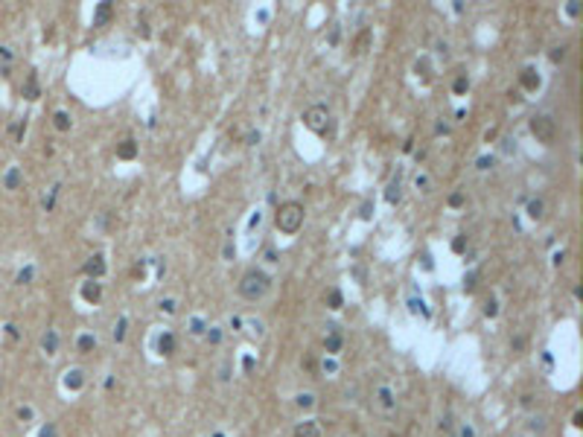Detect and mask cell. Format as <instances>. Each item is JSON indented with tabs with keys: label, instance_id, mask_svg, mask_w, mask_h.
<instances>
[{
	"label": "cell",
	"instance_id": "cell-40",
	"mask_svg": "<svg viewBox=\"0 0 583 437\" xmlns=\"http://www.w3.org/2000/svg\"><path fill=\"white\" fill-rule=\"evenodd\" d=\"M137 35H140V38H149V23H146V20L137 23Z\"/></svg>",
	"mask_w": 583,
	"mask_h": 437
},
{
	"label": "cell",
	"instance_id": "cell-1",
	"mask_svg": "<svg viewBox=\"0 0 583 437\" xmlns=\"http://www.w3.org/2000/svg\"><path fill=\"white\" fill-rule=\"evenodd\" d=\"M269 289H272V280H269V274L260 271V268H248V271L242 274V280H239V295L248 297V300H260Z\"/></svg>",
	"mask_w": 583,
	"mask_h": 437
},
{
	"label": "cell",
	"instance_id": "cell-2",
	"mask_svg": "<svg viewBox=\"0 0 583 437\" xmlns=\"http://www.w3.org/2000/svg\"><path fill=\"white\" fill-rule=\"evenodd\" d=\"M274 225H277V230H283V233H297L300 225H303V204H297V201L280 204L277 213H274Z\"/></svg>",
	"mask_w": 583,
	"mask_h": 437
},
{
	"label": "cell",
	"instance_id": "cell-19",
	"mask_svg": "<svg viewBox=\"0 0 583 437\" xmlns=\"http://www.w3.org/2000/svg\"><path fill=\"white\" fill-rule=\"evenodd\" d=\"M329 330H332V332H329V335H327V341H324V347H327V353H338V350H341V335H338V332H335V327H329Z\"/></svg>",
	"mask_w": 583,
	"mask_h": 437
},
{
	"label": "cell",
	"instance_id": "cell-42",
	"mask_svg": "<svg viewBox=\"0 0 583 437\" xmlns=\"http://www.w3.org/2000/svg\"><path fill=\"white\" fill-rule=\"evenodd\" d=\"M190 327H193V332H196V335H201V332H204V324H201L199 318H193V324H190Z\"/></svg>",
	"mask_w": 583,
	"mask_h": 437
},
{
	"label": "cell",
	"instance_id": "cell-13",
	"mask_svg": "<svg viewBox=\"0 0 583 437\" xmlns=\"http://www.w3.org/2000/svg\"><path fill=\"white\" fill-rule=\"evenodd\" d=\"M294 437H321V429H318L315 420H306V423H300L294 429Z\"/></svg>",
	"mask_w": 583,
	"mask_h": 437
},
{
	"label": "cell",
	"instance_id": "cell-17",
	"mask_svg": "<svg viewBox=\"0 0 583 437\" xmlns=\"http://www.w3.org/2000/svg\"><path fill=\"white\" fill-rule=\"evenodd\" d=\"M53 125H55L58 131H70V114H67V111H55V114H53Z\"/></svg>",
	"mask_w": 583,
	"mask_h": 437
},
{
	"label": "cell",
	"instance_id": "cell-32",
	"mask_svg": "<svg viewBox=\"0 0 583 437\" xmlns=\"http://www.w3.org/2000/svg\"><path fill=\"white\" fill-rule=\"evenodd\" d=\"M315 405V397L312 394H300L297 397V408H312Z\"/></svg>",
	"mask_w": 583,
	"mask_h": 437
},
{
	"label": "cell",
	"instance_id": "cell-37",
	"mask_svg": "<svg viewBox=\"0 0 583 437\" xmlns=\"http://www.w3.org/2000/svg\"><path fill=\"white\" fill-rule=\"evenodd\" d=\"M566 12H569L572 17H578V15H581V3H578V0H572V3L566 6Z\"/></svg>",
	"mask_w": 583,
	"mask_h": 437
},
{
	"label": "cell",
	"instance_id": "cell-24",
	"mask_svg": "<svg viewBox=\"0 0 583 437\" xmlns=\"http://www.w3.org/2000/svg\"><path fill=\"white\" fill-rule=\"evenodd\" d=\"M367 44H370V32L364 29V32H362V35L356 38V47H353V52H356V55H362V52L367 50Z\"/></svg>",
	"mask_w": 583,
	"mask_h": 437
},
{
	"label": "cell",
	"instance_id": "cell-15",
	"mask_svg": "<svg viewBox=\"0 0 583 437\" xmlns=\"http://www.w3.org/2000/svg\"><path fill=\"white\" fill-rule=\"evenodd\" d=\"M41 347H44V353H50V356H53V353L58 350V332H55V330H47V332H44V338H41Z\"/></svg>",
	"mask_w": 583,
	"mask_h": 437
},
{
	"label": "cell",
	"instance_id": "cell-22",
	"mask_svg": "<svg viewBox=\"0 0 583 437\" xmlns=\"http://www.w3.org/2000/svg\"><path fill=\"white\" fill-rule=\"evenodd\" d=\"M93 347H96V335H91V332L79 335V353H91Z\"/></svg>",
	"mask_w": 583,
	"mask_h": 437
},
{
	"label": "cell",
	"instance_id": "cell-39",
	"mask_svg": "<svg viewBox=\"0 0 583 437\" xmlns=\"http://www.w3.org/2000/svg\"><path fill=\"white\" fill-rule=\"evenodd\" d=\"M41 437H58V432H55V426H53V423H47V426L41 429Z\"/></svg>",
	"mask_w": 583,
	"mask_h": 437
},
{
	"label": "cell",
	"instance_id": "cell-31",
	"mask_svg": "<svg viewBox=\"0 0 583 437\" xmlns=\"http://www.w3.org/2000/svg\"><path fill=\"white\" fill-rule=\"evenodd\" d=\"M464 204H467V195H464V192H461V190H458V192H452V195H449V207H464Z\"/></svg>",
	"mask_w": 583,
	"mask_h": 437
},
{
	"label": "cell",
	"instance_id": "cell-38",
	"mask_svg": "<svg viewBox=\"0 0 583 437\" xmlns=\"http://www.w3.org/2000/svg\"><path fill=\"white\" fill-rule=\"evenodd\" d=\"M373 216V201H364L362 204V219H370Z\"/></svg>",
	"mask_w": 583,
	"mask_h": 437
},
{
	"label": "cell",
	"instance_id": "cell-30",
	"mask_svg": "<svg viewBox=\"0 0 583 437\" xmlns=\"http://www.w3.org/2000/svg\"><path fill=\"white\" fill-rule=\"evenodd\" d=\"M414 70H417V76H420V73H423V79H426V82H429V79H432V73H429V61H426V58H420V61H417V64H414Z\"/></svg>",
	"mask_w": 583,
	"mask_h": 437
},
{
	"label": "cell",
	"instance_id": "cell-29",
	"mask_svg": "<svg viewBox=\"0 0 583 437\" xmlns=\"http://www.w3.org/2000/svg\"><path fill=\"white\" fill-rule=\"evenodd\" d=\"M126 327H128V321H126V318H120V321H117V327H114V341H123V338H126Z\"/></svg>",
	"mask_w": 583,
	"mask_h": 437
},
{
	"label": "cell",
	"instance_id": "cell-4",
	"mask_svg": "<svg viewBox=\"0 0 583 437\" xmlns=\"http://www.w3.org/2000/svg\"><path fill=\"white\" fill-rule=\"evenodd\" d=\"M531 134L540 140V143H554L557 137V122L548 117V114H537L531 117Z\"/></svg>",
	"mask_w": 583,
	"mask_h": 437
},
{
	"label": "cell",
	"instance_id": "cell-36",
	"mask_svg": "<svg viewBox=\"0 0 583 437\" xmlns=\"http://www.w3.org/2000/svg\"><path fill=\"white\" fill-rule=\"evenodd\" d=\"M475 280H478L475 274H467L464 277V292H475Z\"/></svg>",
	"mask_w": 583,
	"mask_h": 437
},
{
	"label": "cell",
	"instance_id": "cell-35",
	"mask_svg": "<svg viewBox=\"0 0 583 437\" xmlns=\"http://www.w3.org/2000/svg\"><path fill=\"white\" fill-rule=\"evenodd\" d=\"M563 58H566V47H554V50H551V61L557 64V61H563Z\"/></svg>",
	"mask_w": 583,
	"mask_h": 437
},
{
	"label": "cell",
	"instance_id": "cell-45",
	"mask_svg": "<svg viewBox=\"0 0 583 437\" xmlns=\"http://www.w3.org/2000/svg\"><path fill=\"white\" fill-rule=\"evenodd\" d=\"M18 417H20V420H29V417H32V408H18Z\"/></svg>",
	"mask_w": 583,
	"mask_h": 437
},
{
	"label": "cell",
	"instance_id": "cell-20",
	"mask_svg": "<svg viewBox=\"0 0 583 437\" xmlns=\"http://www.w3.org/2000/svg\"><path fill=\"white\" fill-rule=\"evenodd\" d=\"M385 198H388L391 204H397V201L402 198V187H400V181H391V184H388V192H385Z\"/></svg>",
	"mask_w": 583,
	"mask_h": 437
},
{
	"label": "cell",
	"instance_id": "cell-27",
	"mask_svg": "<svg viewBox=\"0 0 583 437\" xmlns=\"http://www.w3.org/2000/svg\"><path fill=\"white\" fill-rule=\"evenodd\" d=\"M452 251H455V254H464V251H467V233H458V236L452 239Z\"/></svg>",
	"mask_w": 583,
	"mask_h": 437
},
{
	"label": "cell",
	"instance_id": "cell-46",
	"mask_svg": "<svg viewBox=\"0 0 583 437\" xmlns=\"http://www.w3.org/2000/svg\"><path fill=\"white\" fill-rule=\"evenodd\" d=\"M572 420H575V426H578V429L583 426V414H581V411H575V417H572Z\"/></svg>",
	"mask_w": 583,
	"mask_h": 437
},
{
	"label": "cell",
	"instance_id": "cell-9",
	"mask_svg": "<svg viewBox=\"0 0 583 437\" xmlns=\"http://www.w3.org/2000/svg\"><path fill=\"white\" fill-rule=\"evenodd\" d=\"M117 157H120V160H134V157H137V143H134L131 137L123 140V143L117 146Z\"/></svg>",
	"mask_w": 583,
	"mask_h": 437
},
{
	"label": "cell",
	"instance_id": "cell-33",
	"mask_svg": "<svg viewBox=\"0 0 583 437\" xmlns=\"http://www.w3.org/2000/svg\"><path fill=\"white\" fill-rule=\"evenodd\" d=\"M493 163H496L493 155H481V157H478V169H493Z\"/></svg>",
	"mask_w": 583,
	"mask_h": 437
},
{
	"label": "cell",
	"instance_id": "cell-6",
	"mask_svg": "<svg viewBox=\"0 0 583 437\" xmlns=\"http://www.w3.org/2000/svg\"><path fill=\"white\" fill-rule=\"evenodd\" d=\"M519 82H522L525 90H540V85H543V79H540V73H537L534 67H525V70L519 73Z\"/></svg>",
	"mask_w": 583,
	"mask_h": 437
},
{
	"label": "cell",
	"instance_id": "cell-11",
	"mask_svg": "<svg viewBox=\"0 0 583 437\" xmlns=\"http://www.w3.org/2000/svg\"><path fill=\"white\" fill-rule=\"evenodd\" d=\"M111 15H114V6H111V3H99V6H96V12H93V23H96V26H102V23H108V20H111Z\"/></svg>",
	"mask_w": 583,
	"mask_h": 437
},
{
	"label": "cell",
	"instance_id": "cell-8",
	"mask_svg": "<svg viewBox=\"0 0 583 437\" xmlns=\"http://www.w3.org/2000/svg\"><path fill=\"white\" fill-rule=\"evenodd\" d=\"M82 297H85L88 303H99V297H102V286H99L96 280H88V283L82 286Z\"/></svg>",
	"mask_w": 583,
	"mask_h": 437
},
{
	"label": "cell",
	"instance_id": "cell-18",
	"mask_svg": "<svg viewBox=\"0 0 583 437\" xmlns=\"http://www.w3.org/2000/svg\"><path fill=\"white\" fill-rule=\"evenodd\" d=\"M528 216L534 219V222H540L543 216H546V204L540 201V198H534V201H528Z\"/></svg>",
	"mask_w": 583,
	"mask_h": 437
},
{
	"label": "cell",
	"instance_id": "cell-43",
	"mask_svg": "<svg viewBox=\"0 0 583 437\" xmlns=\"http://www.w3.org/2000/svg\"><path fill=\"white\" fill-rule=\"evenodd\" d=\"M161 309H164V312H169V315H172V312H175V300H164V303H161Z\"/></svg>",
	"mask_w": 583,
	"mask_h": 437
},
{
	"label": "cell",
	"instance_id": "cell-25",
	"mask_svg": "<svg viewBox=\"0 0 583 437\" xmlns=\"http://www.w3.org/2000/svg\"><path fill=\"white\" fill-rule=\"evenodd\" d=\"M32 277H35V268H32V265H26V268H20V271H18L15 283H18V286H26V283H29Z\"/></svg>",
	"mask_w": 583,
	"mask_h": 437
},
{
	"label": "cell",
	"instance_id": "cell-34",
	"mask_svg": "<svg viewBox=\"0 0 583 437\" xmlns=\"http://www.w3.org/2000/svg\"><path fill=\"white\" fill-rule=\"evenodd\" d=\"M55 195H58V187H53V190H50V195H44V210H53V204H55Z\"/></svg>",
	"mask_w": 583,
	"mask_h": 437
},
{
	"label": "cell",
	"instance_id": "cell-41",
	"mask_svg": "<svg viewBox=\"0 0 583 437\" xmlns=\"http://www.w3.org/2000/svg\"><path fill=\"white\" fill-rule=\"evenodd\" d=\"M245 143H248V146H254V143H260V131H248V137H245Z\"/></svg>",
	"mask_w": 583,
	"mask_h": 437
},
{
	"label": "cell",
	"instance_id": "cell-5",
	"mask_svg": "<svg viewBox=\"0 0 583 437\" xmlns=\"http://www.w3.org/2000/svg\"><path fill=\"white\" fill-rule=\"evenodd\" d=\"M91 280H99L102 274H105V260H102V254H93L88 262H85V268H82Z\"/></svg>",
	"mask_w": 583,
	"mask_h": 437
},
{
	"label": "cell",
	"instance_id": "cell-26",
	"mask_svg": "<svg viewBox=\"0 0 583 437\" xmlns=\"http://www.w3.org/2000/svg\"><path fill=\"white\" fill-rule=\"evenodd\" d=\"M452 90H455L458 96H464V93L470 90V79H467V76H458V79H455V85H452Z\"/></svg>",
	"mask_w": 583,
	"mask_h": 437
},
{
	"label": "cell",
	"instance_id": "cell-21",
	"mask_svg": "<svg viewBox=\"0 0 583 437\" xmlns=\"http://www.w3.org/2000/svg\"><path fill=\"white\" fill-rule=\"evenodd\" d=\"M408 309H411L414 315H423V318H429V309H426L423 297H408Z\"/></svg>",
	"mask_w": 583,
	"mask_h": 437
},
{
	"label": "cell",
	"instance_id": "cell-12",
	"mask_svg": "<svg viewBox=\"0 0 583 437\" xmlns=\"http://www.w3.org/2000/svg\"><path fill=\"white\" fill-rule=\"evenodd\" d=\"M82 385H85V373H82V370H67V373H64V388L79 391Z\"/></svg>",
	"mask_w": 583,
	"mask_h": 437
},
{
	"label": "cell",
	"instance_id": "cell-47",
	"mask_svg": "<svg viewBox=\"0 0 583 437\" xmlns=\"http://www.w3.org/2000/svg\"><path fill=\"white\" fill-rule=\"evenodd\" d=\"M461 437H475V435H473V429H470V426H464V429H461Z\"/></svg>",
	"mask_w": 583,
	"mask_h": 437
},
{
	"label": "cell",
	"instance_id": "cell-16",
	"mask_svg": "<svg viewBox=\"0 0 583 437\" xmlns=\"http://www.w3.org/2000/svg\"><path fill=\"white\" fill-rule=\"evenodd\" d=\"M324 300H327L329 309H341V306H344V295H341L338 289H329V292L324 295Z\"/></svg>",
	"mask_w": 583,
	"mask_h": 437
},
{
	"label": "cell",
	"instance_id": "cell-44",
	"mask_svg": "<svg viewBox=\"0 0 583 437\" xmlns=\"http://www.w3.org/2000/svg\"><path fill=\"white\" fill-rule=\"evenodd\" d=\"M207 338H210L213 344H219V341H222V332H219V330H213V332H207Z\"/></svg>",
	"mask_w": 583,
	"mask_h": 437
},
{
	"label": "cell",
	"instance_id": "cell-10",
	"mask_svg": "<svg viewBox=\"0 0 583 437\" xmlns=\"http://www.w3.org/2000/svg\"><path fill=\"white\" fill-rule=\"evenodd\" d=\"M175 347H178V344H175V335H172V332H164V335L158 338V353H161V356H172Z\"/></svg>",
	"mask_w": 583,
	"mask_h": 437
},
{
	"label": "cell",
	"instance_id": "cell-7",
	"mask_svg": "<svg viewBox=\"0 0 583 437\" xmlns=\"http://www.w3.org/2000/svg\"><path fill=\"white\" fill-rule=\"evenodd\" d=\"M20 184H23V172H20V166H9L6 175H3V187H6V190H20Z\"/></svg>",
	"mask_w": 583,
	"mask_h": 437
},
{
	"label": "cell",
	"instance_id": "cell-23",
	"mask_svg": "<svg viewBox=\"0 0 583 437\" xmlns=\"http://www.w3.org/2000/svg\"><path fill=\"white\" fill-rule=\"evenodd\" d=\"M376 397H379V405L382 408H394L397 402H394V394H391V388H379L376 391Z\"/></svg>",
	"mask_w": 583,
	"mask_h": 437
},
{
	"label": "cell",
	"instance_id": "cell-3",
	"mask_svg": "<svg viewBox=\"0 0 583 437\" xmlns=\"http://www.w3.org/2000/svg\"><path fill=\"white\" fill-rule=\"evenodd\" d=\"M303 122H306V128H312L315 134H321V137H332V122H329V108L327 105H312V108H306L303 111Z\"/></svg>",
	"mask_w": 583,
	"mask_h": 437
},
{
	"label": "cell",
	"instance_id": "cell-14",
	"mask_svg": "<svg viewBox=\"0 0 583 437\" xmlns=\"http://www.w3.org/2000/svg\"><path fill=\"white\" fill-rule=\"evenodd\" d=\"M23 96H26V99H38V96H41V87H38V76H35V73H29V76H26Z\"/></svg>",
	"mask_w": 583,
	"mask_h": 437
},
{
	"label": "cell",
	"instance_id": "cell-28",
	"mask_svg": "<svg viewBox=\"0 0 583 437\" xmlns=\"http://www.w3.org/2000/svg\"><path fill=\"white\" fill-rule=\"evenodd\" d=\"M484 315H487V318H496V315H499V303H496L493 297L484 300Z\"/></svg>",
	"mask_w": 583,
	"mask_h": 437
}]
</instances>
